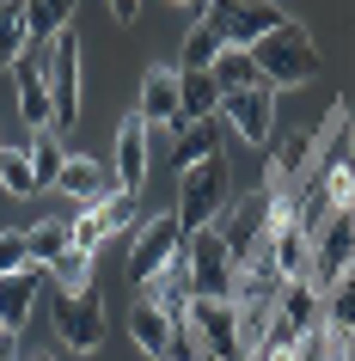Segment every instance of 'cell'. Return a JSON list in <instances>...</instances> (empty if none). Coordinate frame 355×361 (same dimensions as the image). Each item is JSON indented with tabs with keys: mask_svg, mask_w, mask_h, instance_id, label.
Instances as JSON below:
<instances>
[{
	"mask_svg": "<svg viewBox=\"0 0 355 361\" xmlns=\"http://www.w3.org/2000/svg\"><path fill=\"white\" fill-rule=\"evenodd\" d=\"M251 61H258V80L270 92H276V86H306V80H318V68H325L313 31L300 19H288L282 31H270V37L251 49Z\"/></svg>",
	"mask_w": 355,
	"mask_h": 361,
	"instance_id": "cell-1",
	"label": "cell"
},
{
	"mask_svg": "<svg viewBox=\"0 0 355 361\" xmlns=\"http://www.w3.org/2000/svg\"><path fill=\"white\" fill-rule=\"evenodd\" d=\"M227 190H233V171H227V159H203V166L184 171V184H178V227H184V239L221 221Z\"/></svg>",
	"mask_w": 355,
	"mask_h": 361,
	"instance_id": "cell-2",
	"label": "cell"
},
{
	"mask_svg": "<svg viewBox=\"0 0 355 361\" xmlns=\"http://www.w3.org/2000/svg\"><path fill=\"white\" fill-rule=\"evenodd\" d=\"M276 202H282V196L270 190V184H258L251 196H239V202H227V209H221L215 233H221V245L233 251V264H245L251 251H263V239H270V221H276Z\"/></svg>",
	"mask_w": 355,
	"mask_h": 361,
	"instance_id": "cell-3",
	"label": "cell"
},
{
	"mask_svg": "<svg viewBox=\"0 0 355 361\" xmlns=\"http://www.w3.org/2000/svg\"><path fill=\"white\" fill-rule=\"evenodd\" d=\"M203 25L227 43V49H258L270 31L288 25V13H282V6H263V0H208Z\"/></svg>",
	"mask_w": 355,
	"mask_h": 361,
	"instance_id": "cell-4",
	"label": "cell"
},
{
	"mask_svg": "<svg viewBox=\"0 0 355 361\" xmlns=\"http://www.w3.org/2000/svg\"><path fill=\"white\" fill-rule=\"evenodd\" d=\"M43 80H49V104H56V123H49V129L68 135V129L80 123V80H86V68H80V37H74V25H68L56 43H49V56H43Z\"/></svg>",
	"mask_w": 355,
	"mask_h": 361,
	"instance_id": "cell-5",
	"label": "cell"
},
{
	"mask_svg": "<svg viewBox=\"0 0 355 361\" xmlns=\"http://www.w3.org/2000/svg\"><path fill=\"white\" fill-rule=\"evenodd\" d=\"M184 269H190V294H196V300H233L239 264H233V251L221 245L215 227H203V233L184 239Z\"/></svg>",
	"mask_w": 355,
	"mask_h": 361,
	"instance_id": "cell-6",
	"label": "cell"
},
{
	"mask_svg": "<svg viewBox=\"0 0 355 361\" xmlns=\"http://www.w3.org/2000/svg\"><path fill=\"white\" fill-rule=\"evenodd\" d=\"M178 251H184V227H178V214H153V221H141L135 239H129V282L135 288L153 282Z\"/></svg>",
	"mask_w": 355,
	"mask_h": 361,
	"instance_id": "cell-7",
	"label": "cell"
},
{
	"mask_svg": "<svg viewBox=\"0 0 355 361\" xmlns=\"http://www.w3.org/2000/svg\"><path fill=\"white\" fill-rule=\"evenodd\" d=\"M56 337L74 355H98L104 349V300L98 294H56Z\"/></svg>",
	"mask_w": 355,
	"mask_h": 361,
	"instance_id": "cell-8",
	"label": "cell"
},
{
	"mask_svg": "<svg viewBox=\"0 0 355 361\" xmlns=\"http://www.w3.org/2000/svg\"><path fill=\"white\" fill-rule=\"evenodd\" d=\"M349 264H355V214L349 209H331L313 227V282L331 288Z\"/></svg>",
	"mask_w": 355,
	"mask_h": 361,
	"instance_id": "cell-9",
	"label": "cell"
},
{
	"mask_svg": "<svg viewBox=\"0 0 355 361\" xmlns=\"http://www.w3.org/2000/svg\"><path fill=\"white\" fill-rule=\"evenodd\" d=\"M153 129L141 123V116H123V129H116V153H111V178L116 190L135 196L141 202V190H148V171H153Z\"/></svg>",
	"mask_w": 355,
	"mask_h": 361,
	"instance_id": "cell-10",
	"label": "cell"
},
{
	"mask_svg": "<svg viewBox=\"0 0 355 361\" xmlns=\"http://www.w3.org/2000/svg\"><path fill=\"white\" fill-rule=\"evenodd\" d=\"M215 116H221L239 141L263 147V141L276 135V92H270V86H251V92H221V111H215Z\"/></svg>",
	"mask_w": 355,
	"mask_h": 361,
	"instance_id": "cell-11",
	"label": "cell"
},
{
	"mask_svg": "<svg viewBox=\"0 0 355 361\" xmlns=\"http://www.w3.org/2000/svg\"><path fill=\"white\" fill-rule=\"evenodd\" d=\"M190 331L208 349V361H251L239 349V324H233V300H190Z\"/></svg>",
	"mask_w": 355,
	"mask_h": 361,
	"instance_id": "cell-12",
	"label": "cell"
},
{
	"mask_svg": "<svg viewBox=\"0 0 355 361\" xmlns=\"http://www.w3.org/2000/svg\"><path fill=\"white\" fill-rule=\"evenodd\" d=\"M276 319L288 324L300 343L318 337V319H325V288H318V282H282V294H276Z\"/></svg>",
	"mask_w": 355,
	"mask_h": 361,
	"instance_id": "cell-13",
	"label": "cell"
},
{
	"mask_svg": "<svg viewBox=\"0 0 355 361\" xmlns=\"http://www.w3.org/2000/svg\"><path fill=\"white\" fill-rule=\"evenodd\" d=\"M13 86H19V116L31 123V135H43L49 123H56V104H49V80H43V61L25 56L19 68H13Z\"/></svg>",
	"mask_w": 355,
	"mask_h": 361,
	"instance_id": "cell-14",
	"label": "cell"
},
{
	"mask_svg": "<svg viewBox=\"0 0 355 361\" xmlns=\"http://www.w3.org/2000/svg\"><path fill=\"white\" fill-rule=\"evenodd\" d=\"M221 116H203V123H178L172 129V166L190 171V166H203V159H221Z\"/></svg>",
	"mask_w": 355,
	"mask_h": 361,
	"instance_id": "cell-15",
	"label": "cell"
},
{
	"mask_svg": "<svg viewBox=\"0 0 355 361\" xmlns=\"http://www.w3.org/2000/svg\"><path fill=\"white\" fill-rule=\"evenodd\" d=\"M56 190L92 209V202H98L104 190H116V178H111V159H86V153H68V166H61Z\"/></svg>",
	"mask_w": 355,
	"mask_h": 361,
	"instance_id": "cell-16",
	"label": "cell"
},
{
	"mask_svg": "<svg viewBox=\"0 0 355 361\" xmlns=\"http://www.w3.org/2000/svg\"><path fill=\"white\" fill-rule=\"evenodd\" d=\"M141 123L148 129H178V68H148L141 80Z\"/></svg>",
	"mask_w": 355,
	"mask_h": 361,
	"instance_id": "cell-17",
	"label": "cell"
},
{
	"mask_svg": "<svg viewBox=\"0 0 355 361\" xmlns=\"http://www.w3.org/2000/svg\"><path fill=\"white\" fill-rule=\"evenodd\" d=\"M325 337H355V264L325 288V319H318Z\"/></svg>",
	"mask_w": 355,
	"mask_h": 361,
	"instance_id": "cell-18",
	"label": "cell"
},
{
	"mask_svg": "<svg viewBox=\"0 0 355 361\" xmlns=\"http://www.w3.org/2000/svg\"><path fill=\"white\" fill-rule=\"evenodd\" d=\"M221 111V86L215 74H178V123H203Z\"/></svg>",
	"mask_w": 355,
	"mask_h": 361,
	"instance_id": "cell-19",
	"label": "cell"
},
{
	"mask_svg": "<svg viewBox=\"0 0 355 361\" xmlns=\"http://www.w3.org/2000/svg\"><path fill=\"white\" fill-rule=\"evenodd\" d=\"M31 306H37V276H0V324H6L13 337L25 331Z\"/></svg>",
	"mask_w": 355,
	"mask_h": 361,
	"instance_id": "cell-20",
	"label": "cell"
},
{
	"mask_svg": "<svg viewBox=\"0 0 355 361\" xmlns=\"http://www.w3.org/2000/svg\"><path fill=\"white\" fill-rule=\"evenodd\" d=\"M129 337H135V349H148V361H160L172 349V319L160 306H135L129 312Z\"/></svg>",
	"mask_w": 355,
	"mask_h": 361,
	"instance_id": "cell-21",
	"label": "cell"
},
{
	"mask_svg": "<svg viewBox=\"0 0 355 361\" xmlns=\"http://www.w3.org/2000/svg\"><path fill=\"white\" fill-rule=\"evenodd\" d=\"M25 43H31V31H25V6L19 0H0V74H13L25 61Z\"/></svg>",
	"mask_w": 355,
	"mask_h": 361,
	"instance_id": "cell-22",
	"label": "cell"
},
{
	"mask_svg": "<svg viewBox=\"0 0 355 361\" xmlns=\"http://www.w3.org/2000/svg\"><path fill=\"white\" fill-rule=\"evenodd\" d=\"M270 319H276V300H233V324H239V349H245V355H258V349H263Z\"/></svg>",
	"mask_w": 355,
	"mask_h": 361,
	"instance_id": "cell-23",
	"label": "cell"
},
{
	"mask_svg": "<svg viewBox=\"0 0 355 361\" xmlns=\"http://www.w3.org/2000/svg\"><path fill=\"white\" fill-rule=\"evenodd\" d=\"M68 25H74V6H68V0H25V31H31V37L56 43Z\"/></svg>",
	"mask_w": 355,
	"mask_h": 361,
	"instance_id": "cell-24",
	"label": "cell"
},
{
	"mask_svg": "<svg viewBox=\"0 0 355 361\" xmlns=\"http://www.w3.org/2000/svg\"><path fill=\"white\" fill-rule=\"evenodd\" d=\"M92 214H98V227H104V239H111V233H135V227H141V202L123 196V190H104L92 202Z\"/></svg>",
	"mask_w": 355,
	"mask_h": 361,
	"instance_id": "cell-25",
	"label": "cell"
},
{
	"mask_svg": "<svg viewBox=\"0 0 355 361\" xmlns=\"http://www.w3.org/2000/svg\"><path fill=\"white\" fill-rule=\"evenodd\" d=\"M25 239H31V264H37V269H56L61 257L74 251V245H68V221H37Z\"/></svg>",
	"mask_w": 355,
	"mask_h": 361,
	"instance_id": "cell-26",
	"label": "cell"
},
{
	"mask_svg": "<svg viewBox=\"0 0 355 361\" xmlns=\"http://www.w3.org/2000/svg\"><path fill=\"white\" fill-rule=\"evenodd\" d=\"M215 86H221V92H251V86H263L251 49H221V61H215Z\"/></svg>",
	"mask_w": 355,
	"mask_h": 361,
	"instance_id": "cell-27",
	"label": "cell"
},
{
	"mask_svg": "<svg viewBox=\"0 0 355 361\" xmlns=\"http://www.w3.org/2000/svg\"><path fill=\"white\" fill-rule=\"evenodd\" d=\"M25 153H31V171H37V190H56V178H61V166H68V153L56 147V129H43V135H31V141H25Z\"/></svg>",
	"mask_w": 355,
	"mask_h": 361,
	"instance_id": "cell-28",
	"label": "cell"
},
{
	"mask_svg": "<svg viewBox=\"0 0 355 361\" xmlns=\"http://www.w3.org/2000/svg\"><path fill=\"white\" fill-rule=\"evenodd\" d=\"M227 43L208 31V25H190V37H184V68L178 74H215V61H221Z\"/></svg>",
	"mask_w": 355,
	"mask_h": 361,
	"instance_id": "cell-29",
	"label": "cell"
},
{
	"mask_svg": "<svg viewBox=\"0 0 355 361\" xmlns=\"http://www.w3.org/2000/svg\"><path fill=\"white\" fill-rule=\"evenodd\" d=\"M49 276H56V294H92V257L86 251H68Z\"/></svg>",
	"mask_w": 355,
	"mask_h": 361,
	"instance_id": "cell-30",
	"label": "cell"
},
{
	"mask_svg": "<svg viewBox=\"0 0 355 361\" xmlns=\"http://www.w3.org/2000/svg\"><path fill=\"white\" fill-rule=\"evenodd\" d=\"M0 190H13V196H37V171H31V153H25V147H6Z\"/></svg>",
	"mask_w": 355,
	"mask_h": 361,
	"instance_id": "cell-31",
	"label": "cell"
},
{
	"mask_svg": "<svg viewBox=\"0 0 355 361\" xmlns=\"http://www.w3.org/2000/svg\"><path fill=\"white\" fill-rule=\"evenodd\" d=\"M0 276H37V264H31V239L25 233H0Z\"/></svg>",
	"mask_w": 355,
	"mask_h": 361,
	"instance_id": "cell-32",
	"label": "cell"
},
{
	"mask_svg": "<svg viewBox=\"0 0 355 361\" xmlns=\"http://www.w3.org/2000/svg\"><path fill=\"white\" fill-rule=\"evenodd\" d=\"M68 245H74V251H86V257H92V251L104 245V227H98V214H92V209H80L74 221H68Z\"/></svg>",
	"mask_w": 355,
	"mask_h": 361,
	"instance_id": "cell-33",
	"label": "cell"
},
{
	"mask_svg": "<svg viewBox=\"0 0 355 361\" xmlns=\"http://www.w3.org/2000/svg\"><path fill=\"white\" fill-rule=\"evenodd\" d=\"M337 111H343V135H349V166H355V98H337Z\"/></svg>",
	"mask_w": 355,
	"mask_h": 361,
	"instance_id": "cell-34",
	"label": "cell"
},
{
	"mask_svg": "<svg viewBox=\"0 0 355 361\" xmlns=\"http://www.w3.org/2000/svg\"><path fill=\"white\" fill-rule=\"evenodd\" d=\"M300 355H306V343H300V349H258L251 361H300Z\"/></svg>",
	"mask_w": 355,
	"mask_h": 361,
	"instance_id": "cell-35",
	"label": "cell"
},
{
	"mask_svg": "<svg viewBox=\"0 0 355 361\" xmlns=\"http://www.w3.org/2000/svg\"><path fill=\"white\" fill-rule=\"evenodd\" d=\"M135 13H141L135 0H116V6H111V19H116V25H135Z\"/></svg>",
	"mask_w": 355,
	"mask_h": 361,
	"instance_id": "cell-36",
	"label": "cell"
},
{
	"mask_svg": "<svg viewBox=\"0 0 355 361\" xmlns=\"http://www.w3.org/2000/svg\"><path fill=\"white\" fill-rule=\"evenodd\" d=\"M0 361H19V337H13V331L0 337Z\"/></svg>",
	"mask_w": 355,
	"mask_h": 361,
	"instance_id": "cell-37",
	"label": "cell"
},
{
	"mask_svg": "<svg viewBox=\"0 0 355 361\" xmlns=\"http://www.w3.org/2000/svg\"><path fill=\"white\" fill-rule=\"evenodd\" d=\"M343 209L355 214V171H349V190H343Z\"/></svg>",
	"mask_w": 355,
	"mask_h": 361,
	"instance_id": "cell-38",
	"label": "cell"
},
{
	"mask_svg": "<svg viewBox=\"0 0 355 361\" xmlns=\"http://www.w3.org/2000/svg\"><path fill=\"white\" fill-rule=\"evenodd\" d=\"M0 166H6V141H0Z\"/></svg>",
	"mask_w": 355,
	"mask_h": 361,
	"instance_id": "cell-39",
	"label": "cell"
},
{
	"mask_svg": "<svg viewBox=\"0 0 355 361\" xmlns=\"http://www.w3.org/2000/svg\"><path fill=\"white\" fill-rule=\"evenodd\" d=\"M31 361H56V355H31Z\"/></svg>",
	"mask_w": 355,
	"mask_h": 361,
	"instance_id": "cell-40",
	"label": "cell"
},
{
	"mask_svg": "<svg viewBox=\"0 0 355 361\" xmlns=\"http://www.w3.org/2000/svg\"><path fill=\"white\" fill-rule=\"evenodd\" d=\"M0 337H6V324H0Z\"/></svg>",
	"mask_w": 355,
	"mask_h": 361,
	"instance_id": "cell-41",
	"label": "cell"
},
{
	"mask_svg": "<svg viewBox=\"0 0 355 361\" xmlns=\"http://www.w3.org/2000/svg\"><path fill=\"white\" fill-rule=\"evenodd\" d=\"M160 361H166V355H160Z\"/></svg>",
	"mask_w": 355,
	"mask_h": 361,
	"instance_id": "cell-42",
	"label": "cell"
}]
</instances>
